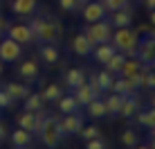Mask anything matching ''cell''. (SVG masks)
Masks as SVG:
<instances>
[{"label":"cell","instance_id":"6da1fadb","mask_svg":"<svg viewBox=\"0 0 155 149\" xmlns=\"http://www.w3.org/2000/svg\"><path fill=\"white\" fill-rule=\"evenodd\" d=\"M27 25L31 27L38 43H56L58 45V41L63 39V23L58 18H52V16H34Z\"/></svg>","mask_w":155,"mask_h":149},{"label":"cell","instance_id":"7a4b0ae2","mask_svg":"<svg viewBox=\"0 0 155 149\" xmlns=\"http://www.w3.org/2000/svg\"><path fill=\"white\" fill-rule=\"evenodd\" d=\"M140 29L135 27H117L113 32V39H110V43L115 45L117 52H124L126 57H135L137 52V45H140Z\"/></svg>","mask_w":155,"mask_h":149},{"label":"cell","instance_id":"3957f363","mask_svg":"<svg viewBox=\"0 0 155 149\" xmlns=\"http://www.w3.org/2000/svg\"><path fill=\"white\" fill-rule=\"evenodd\" d=\"M38 138H41V142H43L45 149H56L58 145H61L63 133H61V126H58V118L56 115H45V118H43Z\"/></svg>","mask_w":155,"mask_h":149},{"label":"cell","instance_id":"277c9868","mask_svg":"<svg viewBox=\"0 0 155 149\" xmlns=\"http://www.w3.org/2000/svg\"><path fill=\"white\" fill-rule=\"evenodd\" d=\"M113 32H115V27L110 25V20H108V18L97 20V23H88V25H83V34H85V39H88L92 45L110 43V39H113Z\"/></svg>","mask_w":155,"mask_h":149},{"label":"cell","instance_id":"5b68a950","mask_svg":"<svg viewBox=\"0 0 155 149\" xmlns=\"http://www.w3.org/2000/svg\"><path fill=\"white\" fill-rule=\"evenodd\" d=\"M43 118H45L43 111H23V113L16 115V124H18L20 129L29 131V133H38L41 124H43Z\"/></svg>","mask_w":155,"mask_h":149},{"label":"cell","instance_id":"8992f818","mask_svg":"<svg viewBox=\"0 0 155 149\" xmlns=\"http://www.w3.org/2000/svg\"><path fill=\"white\" fill-rule=\"evenodd\" d=\"M23 52L25 47L20 43H16L14 39H9V36H5L2 41H0V61L2 63H16L23 59Z\"/></svg>","mask_w":155,"mask_h":149},{"label":"cell","instance_id":"52a82bcc","mask_svg":"<svg viewBox=\"0 0 155 149\" xmlns=\"http://www.w3.org/2000/svg\"><path fill=\"white\" fill-rule=\"evenodd\" d=\"M7 36L14 39L16 43H20L23 47L36 43V36H34V32H31V27L27 23H23V25H7Z\"/></svg>","mask_w":155,"mask_h":149},{"label":"cell","instance_id":"ba28073f","mask_svg":"<svg viewBox=\"0 0 155 149\" xmlns=\"http://www.w3.org/2000/svg\"><path fill=\"white\" fill-rule=\"evenodd\" d=\"M16 74H18L25 84H34V81H38V77H41V66H38L36 59H25V61H20L18 66H16Z\"/></svg>","mask_w":155,"mask_h":149},{"label":"cell","instance_id":"9c48e42d","mask_svg":"<svg viewBox=\"0 0 155 149\" xmlns=\"http://www.w3.org/2000/svg\"><path fill=\"white\" fill-rule=\"evenodd\" d=\"M58 126H61V133L63 138L65 136H79V131L83 129V115L79 113H68V115H63L61 120H58Z\"/></svg>","mask_w":155,"mask_h":149},{"label":"cell","instance_id":"30bf717a","mask_svg":"<svg viewBox=\"0 0 155 149\" xmlns=\"http://www.w3.org/2000/svg\"><path fill=\"white\" fill-rule=\"evenodd\" d=\"M106 7L101 5V0H90L88 5L81 7V16L85 23H97V20H104L106 18Z\"/></svg>","mask_w":155,"mask_h":149},{"label":"cell","instance_id":"8fae6325","mask_svg":"<svg viewBox=\"0 0 155 149\" xmlns=\"http://www.w3.org/2000/svg\"><path fill=\"white\" fill-rule=\"evenodd\" d=\"M92 47L94 45L85 39L83 32H79V34H74L70 39V52H72V54H77V57H83V59H85V57H90V54H92Z\"/></svg>","mask_w":155,"mask_h":149},{"label":"cell","instance_id":"7c38bea8","mask_svg":"<svg viewBox=\"0 0 155 149\" xmlns=\"http://www.w3.org/2000/svg\"><path fill=\"white\" fill-rule=\"evenodd\" d=\"M38 57H41L43 63H47V66H56L58 59H61V50H58L56 43H41Z\"/></svg>","mask_w":155,"mask_h":149},{"label":"cell","instance_id":"4fadbf2b","mask_svg":"<svg viewBox=\"0 0 155 149\" xmlns=\"http://www.w3.org/2000/svg\"><path fill=\"white\" fill-rule=\"evenodd\" d=\"M110 25L117 29V27H130L133 25V9H128V7H124V9H117V12H110Z\"/></svg>","mask_w":155,"mask_h":149},{"label":"cell","instance_id":"5bb4252c","mask_svg":"<svg viewBox=\"0 0 155 149\" xmlns=\"http://www.w3.org/2000/svg\"><path fill=\"white\" fill-rule=\"evenodd\" d=\"M137 111H140V97H137V93L126 95L124 102H121V109H119V118H135Z\"/></svg>","mask_w":155,"mask_h":149},{"label":"cell","instance_id":"9a60e30c","mask_svg":"<svg viewBox=\"0 0 155 149\" xmlns=\"http://www.w3.org/2000/svg\"><path fill=\"white\" fill-rule=\"evenodd\" d=\"M70 93L74 95V99H77V104H79V106H85L88 102H92L94 97H101V95H97V93L92 90V86H90L88 81H85V84H81L79 88L70 90Z\"/></svg>","mask_w":155,"mask_h":149},{"label":"cell","instance_id":"2e32d148","mask_svg":"<svg viewBox=\"0 0 155 149\" xmlns=\"http://www.w3.org/2000/svg\"><path fill=\"white\" fill-rule=\"evenodd\" d=\"M63 81H65V86L70 90H74V88L81 86V84H85L88 79H85V72L81 68H70V70H65V74H63Z\"/></svg>","mask_w":155,"mask_h":149},{"label":"cell","instance_id":"e0dca14e","mask_svg":"<svg viewBox=\"0 0 155 149\" xmlns=\"http://www.w3.org/2000/svg\"><path fill=\"white\" fill-rule=\"evenodd\" d=\"M36 9H38L36 0H14L12 2V12L16 16H34Z\"/></svg>","mask_w":155,"mask_h":149},{"label":"cell","instance_id":"ac0fdd59","mask_svg":"<svg viewBox=\"0 0 155 149\" xmlns=\"http://www.w3.org/2000/svg\"><path fill=\"white\" fill-rule=\"evenodd\" d=\"M83 109H85V113H88L92 120H104V118H108V113H106V104H104V99H101V97H94L92 102H88Z\"/></svg>","mask_w":155,"mask_h":149},{"label":"cell","instance_id":"d6986e66","mask_svg":"<svg viewBox=\"0 0 155 149\" xmlns=\"http://www.w3.org/2000/svg\"><path fill=\"white\" fill-rule=\"evenodd\" d=\"M115 52H117V50H115L113 43H101V45H94V47H92V59L104 66V63L108 61L110 57L115 54Z\"/></svg>","mask_w":155,"mask_h":149},{"label":"cell","instance_id":"ffe728a7","mask_svg":"<svg viewBox=\"0 0 155 149\" xmlns=\"http://www.w3.org/2000/svg\"><path fill=\"white\" fill-rule=\"evenodd\" d=\"M121 102H124V95H117V93H110L108 97L104 99L106 104V113H108V118H119V109H121Z\"/></svg>","mask_w":155,"mask_h":149},{"label":"cell","instance_id":"44dd1931","mask_svg":"<svg viewBox=\"0 0 155 149\" xmlns=\"http://www.w3.org/2000/svg\"><path fill=\"white\" fill-rule=\"evenodd\" d=\"M135 122H137V126H142V129H151V126H155V106H148V109H144V111H137V115H135Z\"/></svg>","mask_w":155,"mask_h":149},{"label":"cell","instance_id":"7402d4cb","mask_svg":"<svg viewBox=\"0 0 155 149\" xmlns=\"http://www.w3.org/2000/svg\"><path fill=\"white\" fill-rule=\"evenodd\" d=\"M23 111H45V97H43V93H29L23 99Z\"/></svg>","mask_w":155,"mask_h":149},{"label":"cell","instance_id":"603a6c76","mask_svg":"<svg viewBox=\"0 0 155 149\" xmlns=\"http://www.w3.org/2000/svg\"><path fill=\"white\" fill-rule=\"evenodd\" d=\"M142 70H146L144 63L137 59V57H128V59L124 61V66H121V70H119L117 77H128V74H135V72H142Z\"/></svg>","mask_w":155,"mask_h":149},{"label":"cell","instance_id":"cb8c5ba5","mask_svg":"<svg viewBox=\"0 0 155 149\" xmlns=\"http://www.w3.org/2000/svg\"><path fill=\"white\" fill-rule=\"evenodd\" d=\"M29 142H31V133H29V131L20 129V126H16V131H12V145H14V149H25V147H29Z\"/></svg>","mask_w":155,"mask_h":149},{"label":"cell","instance_id":"d4e9b609","mask_svg":"<svg viewBox=\"0 0 155 149\" xmlns=\"http://www.w3.org/2000/svg\"><path fill=\"white\" fill-rule=\"evenodd\" d=\"M5 90H7L14 99H25V97L31 93L27 84H20V81H9V84H5Z\"/></svg>","mask_w":155,"mask_h":149},{"label":"cell","instance_id":"484cf974","mask_svg":"<svg viewBox=\"0 0 155 149\" xmlns=\"http://www.w3.org/2000/svg\"><path fill=\"white\" fill-rule=\"evenodd\" d=\"M58 111H61L63 115H68V113H77L79 109H81V106L77 104V99H74V95L70 93V95H63L61 99H58Z\"/></svg>","mask_w":155,"mask_h":149},{"label":"cell","instance_id":"4316f807","mask_svg":"<svg viewBox=\"0 0 155 149\" xmlns=\"http://www.w3.org/2000/svg\"><path fill=\"white\" fill-rule=\"evenodd\" d=\"M115 77H117V74L108 72L106 68H104V70H99V72H94V79H97V84H99L101 93H110V86H113Z\"/></svg>","mask_w":155,"mask_h":149},{"label":"cell","instance_id":"83f0119b","mask_svg":"<svg viewBox=\"0 0 155 149\" xmlns=\"http://www.w3.org/2000/svg\"><path fill=\"white\" fill-rule=\"evenodd\" d=\"M126 59H128V57L124 54V52H115V54L110 57V59L106 61L104 66H106V70H108V72L119 74V70H121V66H124V61H126Z\"/></svg>","mask_w":155,"mask_h":149},{"label":"cell","instance_id":"f1b7e54d","mask_svg":"<svg viewBox=\"0 0 155 149\" xmlns=\"http://www.w3.org/2000/svg\"><path fill=\"white\" fill-rule=\"evenodd\" d=\"M63 88L58 86V84H50L45 90H43V97H45V102H58V99L63 97Z\"/></svg>","mask_w":155,"mask_h":149},{"label":"cell","instance_id":"f546056e","mask_svg":"<svg viewBox=\"0 0 155 149\" xmlns=\"http://www.w3.org/2000/svg\"><path fill=\"white\" fill-rule=\"evenodd\" d=\"M99 136H101V129H99L97 124H88V126L83 124V129L79 131V138H81V140H85V142L92 140V138H99Z\"/></svg>","mask_w":155,"mask_h":149},{"label":"cell","instance_id":"4dcf8cb0","mask_svg":"<svg viewBox=\"0 0 155 149\" xmlns=\"http://www.w3.org/2000/svg\"><path fill=\"white\" fill-rule=\"evenodd\" d=\"M137 142H140V136H137V131L135 129H126V131H121V145L124 147H135Z\"/></svg>","mask_w":155,"mask_h":149},{"label":"cell","instance_id":"1f68e13d","mask_svg":"<svg viewBox=\"0 0 155 149\" xmlns=\"http://www.w3.org/2000/svg\"><path fill=\"white\" fill-rule=\"evenodd\" d=\"M142 88H146V90H155V68H146V70H144Z\"/></svg>","mask_w":155,"mask_h":149},{"label":"cell","instance_id":"d6a6232c","mask_svg":"<svg viewBox=\"0 0 155 149\" xmlns=\"http://www.w3.org/2000/svg\"><path fill=\"white\" fill-rule=\"evenodd\" d=\"M101 5L106 7V12H117V9H124L128 7V0H101Z\"/></svg>","mask_w":155,"mask_h":149},{"label":"cell","instance_id":"836d02e7","mask_svg":"<svg viewBox=\"0 0 155 149\" xmlns=\"http://www.w3.org/2000/svg\"><path fill=\"white\" fill-rule=\"evenodd\" d=\"M110 93H117V95H128V90H126V81H124V77H115V81H113V86H110Z\"/></svg>","mask_w":155,"mask_h":149},{"label":"cell","instance_id":"e575fe53","mask_svg":"<svg viewBox=\"0 0 155 149\" xmlns=\"http://www.w3.org/2000/svg\"><path fill=\"white\" fill-rule=\"evenodd\" d=\"M14 102H16V99L12 97V95H9L5 88H0V111H2V109H9V106H14Z\"/></svg>","mask_w":155,"mask_h":149},{"label":"cell","instance_id":"d590c367","mask_svg":"<svg viewBox=\"0 0 155 149\" xmlns=\"http://www.w3.org/2000/svg\"><path fill=\"white\" fill-rule=\"evenodd\" d=\"M85 149H108V145H106V140L99 136V138H92V140L85 142Z\"/></svg>","mask_w":155,"mask_h":149},{"label":"cell","instance_id":"8d00e7d4","mask_svg":"<svg viewBox=\"0 0 155 149\" xmlns=\"http://www.w3.org/2000/svg\"><path fill=\"white\" fill-rule=\"evenodd\" d=\"M58 7H61L63 12H79V7H77L74 0H58Z\"/></svg>","mask_w":155,"mask_h":149},{"label":"cell","instance_id":"74e56055","mask_svg":"<svg viewBox=\"0 0 155 149\" xmlns=\"http://www.w3.org/2000/svg\"><path fill=\"white\" fill-rule=\"evenodd\" d=\"M142 5L146 7V12H153L155 9V0H142Z\"/></svg>","mask_w":155,"mask_h":149},{"label":"cell","instance_id":"f35d334b","mask_svg":"<svg viewBox=\"0 0 155 149\" xmlns=\"http://www.w3.org/2000/svg\"><path fill=\"white\" fill-rule=\"evenodd\" d=\"M5 136H7V126H5V122H0V142L5 140Z\"/></svg>","mask_w":155,"mask_h":149},{"label":"cell","instance_id":"ab89813d","mask_svg":"<svg viewBox=\"0 0 155 149\" xmlns=\"http://www.w3.org/2000/svg\"><path fill=\"white\" fill-rule=\"evenodd\" d=\"M7 25H9V23L2 18V16H0V32H2V29H7Z\"/></svg>","mask_w":155,"mask_h":149},{"label":"cell","instance_id":"60d3db41","mask_svg":"<svg viewBox=\"0 0 155 149\" xmlns=\"http://www.w3.org/2000/svg\"><path fill=\"white\" fill-rule=\"evenodd\" d=\"M130 149H151V145H148V142H146V145H140V142H137V145L130 147Z\"/></svg>","mask_w":155,"mask_h":149},{"label":"cell","instance_id":"b9f144b4","mask_svg":"<svg viewBox=\"0 0 155 149\" xmlns=\"http://www.w3.org/2000/svg\"><path fill=\"white\" fill-rule=\"evenodd\" d=\"M74 2H77V7H79V9H81V7H83V5H88V2H90V0H74Z\"/></svg>","mask_w":155,"mask_h":149},{"label":"cell","instance_id":"7bdbcfd3","mask_svg":"<svg viewBox=\"0 0 155 149\" xmlns=\"http://www.w3.org/2000/svg\"><path fill=\"white\" fill-rule=\"evenodd\" d=\"M148 14H151V18H148V20H151V25L155 27V9H153V12H148Z\"/></svg>","mask_w":155,"mask_h":149},{"label":"cell","instance_id":"ee69618b","mask_svg":"<svg viewBox=\"0 0 155 149\" xmlns=\"http://www.w3.org/2000/svg\"><path fill=\"white\" fill-rule=\"evenodd\" d=\"M148 138H155V126H151V129H148Z\"/></svg>","mask_w":155,"mask_h":149},{"label":"cell","instance_id":"f6af8a7d","mask_svg":"<svg viewBox=\"0 0 155 149\" xmlns=\"http://www.w3.org/2000/svg\"><path fill=\"white\" fill-rule=\"evenodd\" d=\"M2 72H5V63L0 61V77H2Z\"/></svg>","mask_w":155,"mask_h":149},{"label":"cell","instance_id":"bcb514c9","mask_svg":"<svg viewBox=\"0 0 155 149\" xmlns=\"http://www.w3.org/2000/svg\"><path fill=\"white\" fill-rule=\"evenodd\" d=\"M148 145H151V149H155V138H151V142H148Z\"/></svg>","mask_w":155,"mask_h":149},{"label":"cell","instance_id":"7dc6e473","mask_svg":"<svg viewBox=\"0 0 155 149\" xmlns=\"http://www.w3.org/2000/svg\"><path fill=\"white\" fill-rule=\"evenodd\" d=\"M148 104H151V106H155V95H153L151 99H148Z\"/></svg>","mask_w":155,"mask_h":149},{"label":"cell","instance_id":"c3c4849f","mask_svg":"<svg viewBox=\"0 0 155 149\" xmlns=\"http://www.w3.org/2000/svg\"><path fill=\"white\" fill-rule=\"evenodd\" d=\"M137 2H142V0H137Z\"/></svg>","mask_w":155,"mask_h":149}]
</instances>
